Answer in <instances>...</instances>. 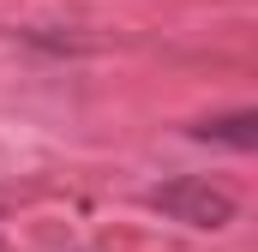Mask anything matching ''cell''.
Wrapping results in <instances>:
<instances>
[{
  "label": "cell",
  "mask_w": 258,
  "mask_h": 252,
  "mask_svg": "<svg viewBox=\"0 0 258 252\" xmlns=\"http://www.w3.org/2000/svg\"><path fill=\"white\" fill-rule=\"evenodd\" d=\"M156 210H168L174 222H192V228H228L234 222V198L210 180H174V186H156L150 192Z\"/></svg>",
  "instance_id": "obj_1"
},
{
  "label": "cell",
  "mask_w": 258,
  "mask_h": 252,
  "mask_svg": "<svg viewBox=\"0 0 258 252\" xmlns=\"http://www.w3.org/2000/svg\"><path fill=\"white\" fill-rule=\"evenodd\" d=\"M198 138H216V144H234V150H252L258 144V114L252 108H234V114H216V120H198Z\"/></svg>",
  "instance_id": "obj_2"
}]
</instances>
